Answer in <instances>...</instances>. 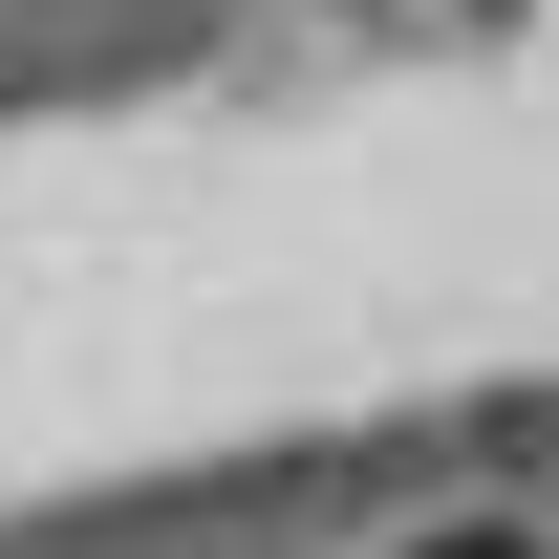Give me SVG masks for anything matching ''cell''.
<instances>
[{
    "label": "cell",
    "instance_id": "6da1fadb",
    "mask_svg": "<svg viewBox=\"0 0 559 559\" xmlns=\"http://www.w3.org/2000/svg\"><path fill=\"white\" fill-rule=\"evenodd\" d=\"M430 559H538V538H516V516H452V538H430Z\"/></svg>",
    "mask_w": 559,
    "mask_h": 559
}]
</instances>
